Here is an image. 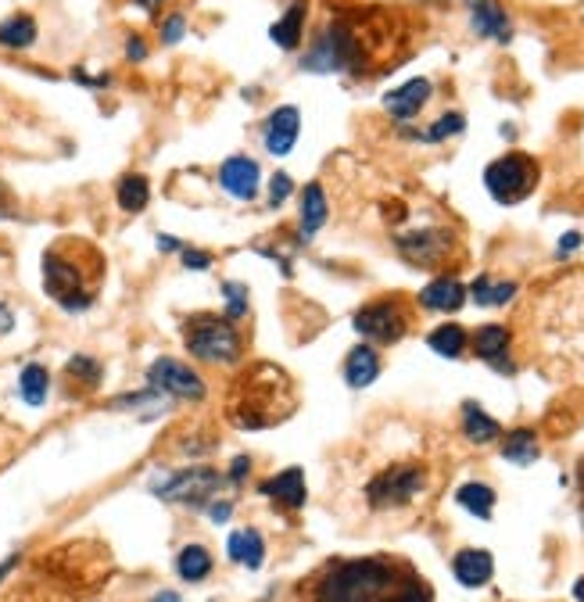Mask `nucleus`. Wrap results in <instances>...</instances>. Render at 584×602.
Here are the masks:
<instances>
[{"label": "nucleus", "mask_w": 584, "mask_h": 602, "mask_svg": "<svg viewBox=\"0 0 584 602\" xmlns=\"http://www.w3.org/2000/svg\"><path fill=\"white\" fill-rule=\"evenodd\" d=\"M104 269H108V262L97 251V244L83 241V237H61L40 258L43 294L69 316L90 312L97 305V294H101Z\"/></svg>", "instance_id": "obj_1"}, {"label": "nucleus", "mask_w": 584, "mask_h": 602, "mask_svg": "<svg viewBox=\"0 0 584 602\" xmlns=\"http://www.w3.org/2000/svg\"><path fill=\"white\" fill-rule=\"evenodd\" d=\"M298 409V391L276 362H251L248 370L230 384L226 395V423L237 430H269L291 420Z\"/></svg>", "instance_id": "obj_2"}, {"label": "nucleus", "mask_w": 584, "mask_h": 602, "mask_svg": "<svg viewBox=\"0 0 584 602\" xmlns=\"http://www.w3.org/2000/svg\"><path fill=\"white\" fill-rule=\"evenodd\" d=\"M405 577L395 559L362 556V559H330L327 567L301 585L305 602H391L402 592Z\"/></svg>", "instance_id": "obj_3"}, {"label": "nucleus", "mask_w": 584, "mask_h": 602, "mask_svg": "<svg viewBox=\"0 0 584 602\" xmlns=\"http://www.w3.org/2000/svg\"><path fill=\"white\" fill-rule=\"evenodd\" d=\"M373 61L362 33L355 29L352 18H330L327 29L309 43V51L301 54V72L309 76H337V72H352V76H370Z\"/></svg>", "instance_id": "obj_4"}, {"label": "nucleus", "mask_w": 584, "mask_h": 602, "mask_svg": "<svg viewBox=\"0 0 584 602\" xmlns=\"http://www.w3.org/2000/svg\"><path fill=\"white\" fill-rule=\"evenodd\" d=\"M183 344L205 366H237L244 359V330L219 312H194L183 319Z\"/></svg>", "instance_id": "obj_5"}, {"label": "nucleus", "mask_w": 584, "mask_h": 602, "mask_svg": "<svg viewBox=\"0 0 584 602\" xmlns=\"http://www.w3.org/2000/svg\"><path fill=\"white\" fill-rule=\"evenodd\" d=\"M226 484V473L212 470V466H187V470H172L158 481H151V495L172 506H190V509H208V502L219 495Z\"/></svg>", "instance_id": "obj_6"}, {"label": "nucleus", "mask_w": 584, "mask_h": 602, "mask_svg": "<svg viewBox=\"0 0 584 602\" xmlns=\"http://www.w3.org/2000/svg\"><path fill=\"white\" fill-rule=\"evenodd\" d=\"M538 176H542V169H538V162L531 155L509 151V155L495 158L484 169V187L499 205H520V201H527L534 194Z\"/></svg>", "instance_id": "obj_7"}, {"label": "nucleus", "mask_w": 584, "mask_h": 602, "mask_svg": "<svg viewBox=\"0 0 584 602\" xmlns=\"http://www.w3.org/2000/svg\"><path fill=\"white\" fill-rule=\"evenodd\" d=\"M147 387H155L158 395L165 398H180V402H205L208 384L194 366H187L183 359H172V355H158L151 366H147Z\"/></svg>", "instance_id": "obj_8"}, {"label": "nucleus", "mask_w": 584, "mask_h": 602, "mask_svg": "<svg viewBox=\"0 0 584 602\" xmlns=\"http://www.w3.org/2000/svg\"><path fill=\"white\" fill-rule=\"evenodd\" d=\"M423 484H427L423 466L398 463V466L380 470L377 477L366 484V499H370L373 509H395V506H405V502H413L423 491Z\"/></svg>", "instance_id": "obj_9"}, {"label": "nucleus", "mask_w": 584, "mask_h": 602, "mask_svg": "<svg viewBox=\"0 0 584 602\" xmlns=\"http://www.w3.org/2000/svg\"><path fill=\"white\" fill-rule=\"evenodd\" d=\"M352 327L359 337L373 344H395L409 334V312L402 309L398 298H377L370 305H362L352 316Z\"/></svg>", "instance_id": "obj_10"}, {"label": "nucleus", "mask_w": 584, "mask_h": 602, "mask_svg": "<svg viewBox=\"0 0 584 602\" xmlns=\"http://www.w3.org/2000/svg\"><path fill=\"white\" fill-rule=\"evenodd\" d=\"M395 248L409 266L441 269L452 258V251H456V233L445 230V226H423V230L402 233L395 241Z\"/></svg>", "instance_id": "obj_11"}, {"label": "nucleus", "mask_w": 584, "mask_h": 602, "mask_svg": "<svg viewBox=\"0 0 584 602\" xmlns=\"http://www.w3.org/2000/svg\"><path fill=\"white\" fill-rule=\"evenodd\" d=\"M258 133H262V147H266V155L287 158L301 137V112L294 108V104H280V108H273V112L266 115V122H262Z\"/></svg>", "instance_id": "obj_12"}, {"label": "nucleus", "mask_w": 584, "mask_h": 602, "mask_svg": "<svg viewBox=\"0 0 584 602\" xmlns=\"http://www.w3.org/2000/svg\"><path fill=\"white\" fill-rule=\"evenodd\" d=\"M219 187L233 201H255L262 194V169L251 155H230L219 165Z\"/></svg>", "instance_id": "obj_13"}, {"label": "nucleus", "mask_w": 584, "mask_h": 602, "mask_svg": "<svg viewBox=\"0 0 584 602\" xmlns=\"http://www.w3.org/2000/svg\"><path fill=\"white\" fill-rule=\"evenodd\" d=\"M434 97V83L427 76H416L409 83L395 86V90H387L384 94V112L398 122H409L427 108V101Z\"/></svg>", "instance_id": "obj_14"}, {"label": "nucleus", "mask_w": 584, "mask_h": 602, "mask_svg": "<svg viewBox=\"0 0 584 602\" xmlns=\"http://www.w3.org/2000/svg\"><path fill=\"white\" fill-rule=\"evenodd\" d=\"M330 219V201H327V190H323V183H305V187L298 190V237L301 241H309V237H316L323 226H327Z\"/></svg>", "instance_id": "obj_15"}, {"label": "nucleus", "mask_w": 584, "mask_h": 602, "mask_svg": "<svg viewBox=\"0 0 584 602\" xmlns=\"http://www.w3.org/2000/svg\"><path fill=\"white\" fill-rule=\"evenodd\" d=\"M470 26L477 36L495 43L513 40V18L499 0H470Z\"/></svg>", "instance_id": "obj_16"}, {"label": "nucleus", "mask_w": 584, "mask_h": 602, "mask_svg": "<svg viewBox=\"0 0 584 602\" xmlns=\"http://www.w3.org/2000/svg\"><path fill=\"white\" fill-rule=\"evenodd\" d=\"M305 22H309V0H284V15L269 26V40L284 54H294L305 40Z\"/></svg>", "instance_id": "obj_17"}, {"label": "nucleus", "mask_w": 584, "mask_h": 602, "mask_svg": "<svg viewBox=\"0 0 584 602\" xmlns=\"http://www.w3.org/2000/svg\"><path fill=\"white\" fill-rule=\"evenodd\" d=\"M258 491H262V495L280 509H301L305 506V499H309L305 470H301V466H287L284 473H276V477H269V481L258 484Z\"/></svg>", "instance_id": "obj_18"}, {"label": "nucleus", "mask_w": 584, "mask_h": 602, "mask_svg": "<svg viewBox=\"0 0 584 602\" xmlns=\"http://www.w3.org/2000/svg\"><path fill=\"white\" fill-rule=\"evenodd\" d=\"M509 330L502 327V323H488V327H481L477 334H473V352H477V359H484L488 366H495L499 373H513V362L509 359Z\"/></svg>", "instance_id": "obj_19"}, {"label": "nucleus", "mask_w": 584, "mask_h": 602, "mask_svg": "<svg viewBox=\"0 0 584 602\" xmlns=\"http://www.w3.org/2000/svg\"><path fill=\"white\" fill-rule=\"evenodd\" d=\"M452 574L463 588H481L495 574V556L488 549H459L452 556Z\"/></svg>", "instance_id": "obj_20"}, {"label": "nucleus", "mask_w": 584, "mask_h": 602, "mask_svg": "<svg viewBox=\"0 0 584 602\" xmlns=\"http://www.w3.org/2000/svg\"><path fill=\"white\" fill-rule=\"evenodd\" d=\"M226 556L244 570H258L266 563V538L255 531V527H237V531L226 538Z\"/></svg>", "instance_id": "obj_21"}, {"label": "nucleus", "mask_w": 584, "mask_h": 602, "mask_svg": "<svg viewBox=\"0 0 584 602\" xmlns=\"http://www.w3.org/2000/svg\"><path fill=\"white\" fill-rule=\"evenodd\" d=\"M416 301L430 312H459L466 305V287L459 284L456 276H438V280H430L423 287Z\"/></svg>", "instance_id": "obj_22"}, {"label": "nucleus", "mask_w": 584, "mask_h": 602, "mask_svg": "<svg viewBox=\"0 0 584 602\" xmlns=\"http://www.w3.org/2000/svg\"><path fill=\"white\" fill-rule=\"evenodd\" d=\"M380 377V355L373 344H355L348 359H344V384L352 387V391H362V387H370L373 380Z\"/></svg>", "instance_id": "obj_23"}, {"label": "nucleus", "mask_w": 584, "mask_h": 602, "mask_svg": "<svg viewBox=\"0 0 584 602\" xmlns=\"http://www.w3.org/2000/svg\"><path fill=\"white\" fill-rule=\"evenodd\" d=\"M212 570H215V559L205 545L190 542L176 552V574H180V581H187V585H201V581H208Z\"/></svg>", "instance_id": "obj_24"}, {"label": "nucleus", "mask_w": 584, "mask_h": 602, "mask_svg": "<svg viewBox=\"0 0 584 602\" xmlns=\"http://www.w3.org/2000/svg\"><path fill=\"white\" fill-rule=\"evenodd\" d=\"M18 398H22L29 409L47 405V398H51V370H47L43 362L22 366V373H18Z\"/></svg>", "instance_id": "obj_25"}, {"label": "nucleus", "mask_w": 584, "mask_h": 602, "mask_svg": "<svg viewBox=\"0 0 584 602\" xmlns=\"http://www.w3.org/2000/svg\"><path fill=\"white\" fill-rule=\"evenodd\" d=\"M40 36V26L29 11H18V15H8L0 22V47L4 51H29Z\"/></svg>", "instance_id": "obj_26"}, {"label": "nucleus", "mask_w": 584, "mask_h": 602, "mask_svg": "<svg viewBox=\"0 0 584 602\" xmlns=\"http://www.w3.org/2000/svg\"><path fill=\"white\" fill-rule=\"evenodd\" d=\"M115 201L126 215H140L147 205H151V180L144 172H126L115 183Z\"/></svg>", "instance_id": "obj_27"}, {"label": "nucleus", "mask_w": 584, "mask_h": 602, "mask_svg": "<svg viewBox=\"0 0 584 602\" xmlns=\"http://www.w3.org/2000/svg\"><path fill=\"white\" fill-rule=\"evenodd\" d=\"M463 434L473 441V445H488L502 434L499 420H491L477 402H466L463 405Z\"/></svg>", "instance_id": "obj_28"}, {"label": "nucleus", "mask_w": 584, "mask_h": 602, "mask_svg": "<svg viewBox=\"0 0 584 602\" xmlns=\"http://www.w3.org/2000/svg\"><path fill=\"white\" fill-rule=\"evenodd\" d=\"M502 456L516 466H531L534 459L542 456V448H538V434L531 427H516L506 434V445H502Z\"/></svg>", "instance_id": "obj_29"}, {"label": "nucleus", "mask_w": 584, "mask_h": 602, "mask_svg": "<svg viewBox=\"0 0 584 602\" xmlns=\"http://www.w3.org/2000/svg\"><path fill=\"white\" fill-rule=\"evenodd\" d=\"M101 377H104V366H101V359H94V355L76 352L69 362H65V380L76 384L79 391H94V387L101 384Z\"/></svg>", "instance_id": "obj_30"}, {"label": "nucleus", "mask_w": 584, "mask_h": 602, "mask_svg": "<svg viewBox=\"0 0 584 602\" xmlns=\"http://www.w3.org/2000/svg\"><path fill=\"white\" fill-rule=\"evenodd\" d=\"M456 502L470 516H477V520H491V513H495V491H491L488 484H481V481L463 484V488L456 491Z\"/></svg>", "instance_id": "obj_31"}, {"label": "nucleus", "mask_w": 584, "mask_h": 602, "mask_svg": "<svg viewBox=\"0 0 584 602\" xmlns=\"http://www.w3.org/2000/svg\"><path fill=\"white\" fill-rule=\"evenodd\" d=\"M427 344H430V352H438L441 359H459V355L466 352L470 337H466V330L459 327V323H445V327L430 330Z\"/></svg>", "instance_id": "obj_32"}, {"label": "nucleus", "mask_w": 584, "mask_h": 602, "mask_svg": "<svg viewBox=\"0 0 584 602\" xmlns=\"http://www.w3.org/2000/svg\"><path fill=\"white\" fill-rule=\"evenodd\" d=\"M470 294L477 305H506V301L516 298V284L513 280H502L499 284V280H491V276H477Z\"/></svg>", "instance_id": "obj_33"}, {"label": "nucleus", "mask_w": 584, "mask_h": 602, "mask_svg": "<svg viewBox=\"0 0 584 602\" xmlns=\"http://www.w3.org/2000/svg\"><path fill=\"white\" fill-rule=\"evenodd\" d=\"M466 129V115L463 112H445L434 126H427L423 133H416V140H423V144H441V140H452L459 137Z\"/></svg>", "instance_id": "obj_34"}, {"label": "nucleus", "mask_w": 584, "mask_h": 602, "mask_svg": "<svg viewBox=\"0 0 584 602\" xmlns=\"http://www.w3.org/2000/svg\"><path fill=\"white\" fill-rule=\"evenodd\" d=\"M223 294H226V319H233V323H241L244 316H248V284H233V280H226L223 284Z\"/></svg>", "instance_id": "obj_35"}, {"label": "nucleus", "mask_w": 584, "mask_h": 602, "mask_svg": "<svg viewBox=\"0 0 584 602\" xmlns=\"http://www.w3.org/2000/svg\"><path fill=\"white\" fill-rule=\"evenodd\" d=\"M294 194V180L287 176V172H273V180H269L266 187V205L273 208V212H280V208L287 205V198Z\"/></svg>", "instance_id": "obj_36"}, {"label": "nucleus", "mask_w": 584, "mask_h": 602, "mask_svg": "<svg viewBox=\"0 0 584 602\" xmlns=\"http://www.w3.org/2000/svg\"><path fill=\"white\" fill-rule=\"evenodd\" d=\"M183 36H187V15H183V11H169V15L158 22V40H162L165 47H172V43H180Z\"/></svg>", "instance_id": "obj_37"}, {"label": "nucleus", "mask_w": 584, "mask_h": 602, "mask_svg": "<svg viewBox=\"0 0 584 602\" xmlns=\"http://www.w3.org/2000/svg\"><path fill=\"white\" fill-rule=\"evenodd\" d=\"M180 262H183V269H190V273H205V269H212V262H215V258L208 255V251L187 248V244H183V251H180Z\"/></svg>", "instance_id": "obj_38"}, {"label": "nucleus", "mask_w": 584, "mask_h": 602, "mask_svg": "<svg viewBox=\"0 0 584 602\" xmlns=\"http://www.w3.org/2000/svg\"><path fill=\"white\" fill-rule=\"evenodd\" d=\"M391 602H430V592H427V585H423V581L409 577V581L402 585V592H398Z\"/></svg>", "instance_id": "obj_39"}, {"label": "nucleus", "mask_w": 584, "mask_h": 602, "mask_svg": "<svg viewBox=\"0 0 584 602\" xmlns=\"http://www.w3.org/2000/svg\"><path fill=\"white\" fill-rule=\"evenodd\" d=\"M126 61H133V65L147 61V40L140 33H129L126 36Z\"/></svg>", "instance_id": "obj_40"}, {"label": "nucleus", "mask_w": 584, "mask_h": 602, "mask_svg": "<svg viewBox=\"0 0 584 602\" xmlns=\"http://www.w3.org/2000/svg\"><path fill=\"white\" fill-rule=\"evenodd\" d=\"M248 473H251V456H237L230 463V470H226V481H230V484H244V481H248Z\"/></svg>", "instance_id": "obj_41"}, {"label": "nucleus", "mask_w": 584, "mask_h": 602, "mask_svg": "<svg viewBox=\"0 0 584 602\" xmlns=\"http://www.w3.org/2000/svg\"><path fill=\"white\" fill-rule=\"evenodd\" d=\"M208 520H212V524H226V520H230L233 516V502H226V499H212L208 502Z\"/></svg>", "instance_id": "obj_42"}, {"label": "nucleus", "mask_w": 584, "mask_h": 602, "mask_svg": "<svg viewBox=\"0 0 584 602\" xmlns=\"http://www.w3.org/2000/svg\"><path fill=\"white\" fill-rule=\"evenodd\" d=\"M577 248H581V233H577V230H570V233H563V237H559V248H556V255H559V258H567V255H574Z\"/></svg>", "instance_id": "obj_43"}, {"label": "nucleus", "mask_w": 584, "mask_h": 602, "mask_svg": "<svg viewBox=\"0 0 584 602\" xmlns=\"http://www.w3.org/2000/svg\"><path fill=\"white\" fill-rule=\"evenodd\" d=\"M72 79L83 86H97V90H101V86H112V76H86V69H72Z\"/></svg>", "instance_id": "obj_44"}, {"label": "nucleus", "mask_w": 584, "mask_h": 602, "mask_svg": "<svg viewBox=\"0 0 584 602\" xmlns=\"http://www.w3.org/2000/svg\"><path fill=\"white\" fill-rule=\"evenodd\" d=\"M11 327H15V312L8 301H0V334H11Z\"/></svg>", "instance_id": "obj_45"}, {"label": "nucleus", "mask_w": 584, "mask_h": 602, "mask_svg": "<svg viewBox=\"0 0 584 602\" xmlns=\"http://www.w3.org/2000/svg\"><path fill=\"white\" fill-rule=\"evenodd\" d=\"M158 251H176V255H180L183 241H176V237H169V233H158Z\"/></svg>", "instance_id": "obj_46"}, {"label": "nucleus", "mask_w": 584, "mask_h": 602, "mask_svg": "<svg viewBox=\"0 0 584 602\" xmlns=\"http://www.w3.org/2000/svg\"><path fill=\"white\" fill-rule=\"evenodd\" d=\"M18 559H22V556H18V552H11V556L4 559V563H0V585H4V581H8V574H11V570L18 567Z\"/></svg>", "instance_id": "obj_47"}, {"label": "nucleus", "mask_w": 584, "mask_h": 602, "mask_svg": "<svg viewBox=\"0 0 584 602\" xmlns=\"http://www.w3.org/2000/svg\"><path fill=\"white\" fill-rule=\"evenodd\" d=\"M133 4H137V8H144V11H158L165 0H133Z\"/></svg>", "instance_id": "obj_48"}, {"label": "nucleus", "mask_w": 584, "mask_h": 602, "mask_svg": "<svg viewBox=\"0 0 584 602\" xmlns=\"http://www.w3.org/2000/svg\"><path fill=\"white\" fill-rule=\"evenodd\" d=\"M151 602H180V595H176V592H158Z\"/></svg>", "instance_id": "obj_49"}, {"label": "nucleus", "mask_w": 584, "mask_h": 602, "mask_svg": "<svg viewBox=\"0 0 584 602\" xmlns=\"http://www.w3.org/2000/svg\"><path fill=\"white\" fill-rule=\"evenodd\" d=\"M574 599L584 602V577H577V581H574Z\"/></svg>", "instance_id": "obj_50"}, {"label": "nucleus", "mask_w": 584, "mask_h": 602, "mask_svg": "<svg viewBox=\"0 0 584 602\" xmlns=\"http://www.w3.org/2000/svg\"><path fill=\"white\" fill-rule=\"evenodd\" d=\"M581 484H584V463H581Z\"/></svg>", "instance_id": "obj_51"}]
</instances>
